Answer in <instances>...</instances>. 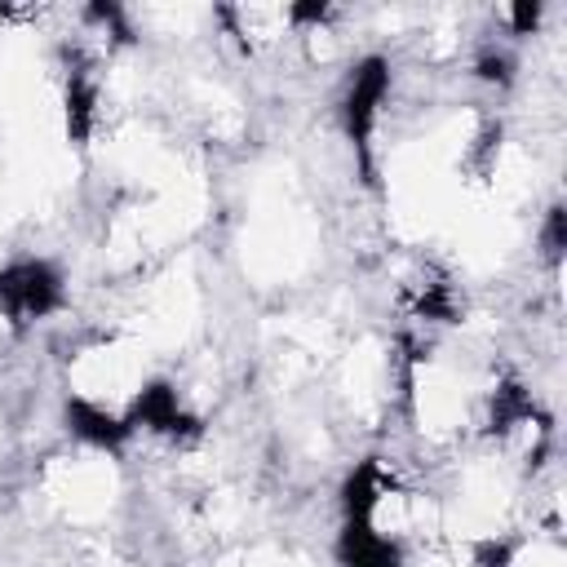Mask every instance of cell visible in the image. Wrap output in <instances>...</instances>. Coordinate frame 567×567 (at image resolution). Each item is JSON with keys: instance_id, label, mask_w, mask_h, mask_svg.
Wrapping results in <instances>:
<instances>
[{"instance_id": "obj_1", "label": "cell", "mask_w": 567, "mask_h": 567, "mask_svg": "<svg viewBox=\"0 0 567 567\" xmlns=\"http://www.w3.org/2000/svg\"><path fill=\"white\" fill-rule=\"evenodd\" d=\"M62 301H66V284H62V270L53 261L22 257V261L0 266V315L13 328L49 319L53 310H62Z\"/></svg>"}, {"instance_id": "obj_2", "label": "cell", "mask_w": 567, "mask_h": 567, "mask_svg": "<svg viewBox=\"0 0 567 567\" xmlns=\"http://www.w3.org/2000/svg\"><path fill=\"white\" fill-rule=\"evenodd\" d=\"M385 93H390V62L381 53H368L363 62H354L346 93H341V128H346L350 146L359 151L363 173H372L368 146H372V128H377V111H381Z\"/></svg>"}, {"instance_id": "obj_3", "label": "cell", "mask_w": 567, "mask_h": 567, "mask_svg": "<svg viewBox=\"0 0 567 567\" xmlns=\"http://www.w3.org/2000/svg\"><path fill=\"white\" fill-rule=\"evenodd\" d=\"M128 421H133V430L146 425V430L168 434V439H195L199 434V421L182 408V399H177V390L168 381H146L137 390L133 408H128Z\"/></svg>"}, {"instance_id": "obj_4", "label": "cell", "mask_w": 567, "mask_h": 567, "mask_svg": "<svg viewBox=\"0 0 567 567\" xmlns=\"http://www.w3.org/2000/svg\"><path fill=\"white\" fill-rule=\"evenodd\" d=\"M62 416H66V430L75 439H84L89 447H106V452L124 447L128 434H133V421L128 416H115V412H106V408H97V403H89L80 394H71L62 403Z\"/></svg>"}, {"instance_id": "obj_5", "label": "cell", "mask_w": 567, "mask_h": 567, "mask_svg": "<svg viewBox=\"0 0 567 567\" xmlns=\"http://www.w3.org/2000/svg\"><path fill=\"white\" fill-rule=\"evenodd\" d=\"M337 563L341 567H408L403 563V545L381 536L372 523H341Z\"/></svg>"}, {"instance_id": "obj_6", "label": "cell", "mask_w": 567, "mask_h": 567, "mask_svg": "<svg viewBox=\"0 0 567 567\" xmlns=\"http://www.w3.org/2000/svg\"><path fill=\"white\" fill-rule=\"evenodd\" d=\"M385 496V470L377 461H359L341 483V514L346 523H372V509Z\"/></svg>"}, {"instance_id": "obj_7", "label": "cell", "mask_w": 567, "mask_h": 567, "mask_svg": "<svg viewBox=\"0 0 567 567\" xmlns=\"http://www.w3.org/2000/svg\"><path fill=\"white\" fill-rule=\"evenodd\" d=\"M532 416H536V403H532V390L523 381L509 377L492 390V399H487V430L492 434H509V430L527 425Z\"/></svg>"}, {"instance_id": "obj_8", "label": "cell", "mask_w": 567, "mask_h": 567, "mask_svg": "<svg viewBox=\"0 0 567 567\" xmlns=\"http://www.w3.org/2000/svg\"><path fill=\"white\" fill-rule=\"evenodd\" d=\"M93 102H97V89L84 75H71V84H66V137L71 142H84L89 137V128H93Z\"/></svg>"}, {"instance_id": "obj_9", "label": "cell", "mask_w": 567, "mask_h": 567, "mask_svg": "<svg viewBox=\"0 0 567 567\" xmlns=\"http://www.w3.org/2000/svg\"><path fill=\"white\" fill-rule=\"evenodd\" d=\"M474 75L483 84H496V89H509L514 84V58L505 49H483L478 62H474Z\"/></svg>"}, {"instance_id": "obj_10", "label": "cell", "mask_w": 567, "mask_h": 567, "mask_svg": "<svg viewBox=\"0 0 567 567\" xmlns=\"http://www.w3.org/2000/svg\"><path fill=\"white\" fill-rule=\"evenodd\" d=\"M563 244H567V213H563V204H554L545 213V252H549V261L563 257Z\"/></svg>"}, {"instance_id": "obj_11", "label": "cell", "mask_w": 567, "mask_h": 567, "mask_svg": "<svg viewBox=\"0 0 567 567\" xmlns=\"http://www.w3.org/2000/svg\"><path fill=\"white\" fill-rule=\"evenodd\" d=\"M84 13H89L93 22H102V27H111V31H115V40H133V31H128V18H124V9H120V4H111V0L102 4V0H97V4H89Z\"/></svg>"}, {"instance_id": "obj_12", "label": "cell", "mask_w": 567, "mask_h": 567, "mask_svg": "<svg viewBox=\"0 0 567 567\" xmlns=\"http://www.w3.org/2000/svg\"><path fill=\"white\" fill-rule=\"evenodd\" d=\"M509 558H514V545L509 540H483L474 549V567H509Z\"/></svg>"}, {"instance_id": "obj_13", "label": "cell", "mask_w": 567, "mask_h": 567, "mask_svg": "<svg viewBox=\"0 0 567 567\" xmlns=\"http://www.w3.org/2000/svg\"><path fill=\"white\" fill-rule=\"evenodd\" d=\"M323 18H328V4H319V0H310V4H288V22H297V27L323 22Z\"/></svg>"}, {"instance_id": "obj_14", "label": "cell", "mask_w": 567, "mask_h": 567, "mask_svg": "<svg viewBox=\"0 0 567 567\" xmlns=\"http://www.w3.org/2000/svg\"><path fill=\"white\" fill-rule=\"evenodd\" d=\"M505 18L514 22V31H536V22H540V4H518V9H509Z\"/></svg>"}]
</instances>
